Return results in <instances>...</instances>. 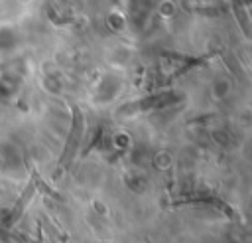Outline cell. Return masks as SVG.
<instances>
[{"instance_id": "cell-1", "label": "cell", "mask_w": 252, "mask_h": 243, "mask_svg": "<svg viewBox=\"0 0 252 243\" xmlns=\"http://www.w3.org/2000/svg\"><path fill=\"white\" fill-rule=\"evenodd\" d=\"M83 134H85V115L77 105H73L71 107V128H69V134H67V140L63 146V154H61L59 164H57L59 172L67 170L69 164L73 162V158L79 152V146L83 142Z\"/></svg>"}]
</instances>
